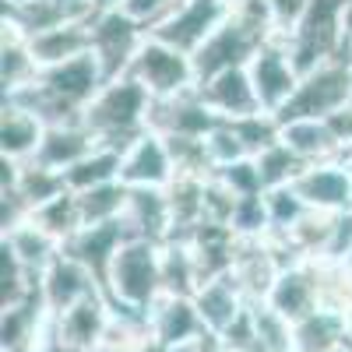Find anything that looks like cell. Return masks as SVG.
<instances>
[{"label": "cell", "mask_w": 352, "mask_h": 352, "mask_svg": "<svg viewBox=\"0 0 352 352\" xmlns=\"http://www.w3.org/2000/svg\"><path fill=\"white\" fill-rule=\"evenodd\" d=\"M292 190L307 201V208L345 212L352 208V162L349 159L314 162L292 180Z\"/></svg>", "instance_id": "10"}, {"label": "cell", "mask_w": 352, "mask_h": 352, "mask_svg": "<svg viewBox=\"0 0 352 352\" xmlns=\"http://www.w3.org/2000/svg\"><path fill=\"white\" fill-rule=\"evenodd\" d=\"M352 99V67L349 56H335V60L317 64L307 71L296 85L292 99L278 113V124L285 120H324L335 109H342Z\"/></svg>", "instance_id": "3"}, {"label": "cell", "mask_w": 352, "mask_h": 352, "mask_svg": "<svg viewBox=\"0 0 352 352\" xmlns=\"http://www.w3.org/2000/svg\"><path fill=\"white\" fill-rule=\"evenodd\" d=\"M127 197H131V187H124L120 180H109V184H99L92 190H81L78 201H81L85 226L120 222L124 219V208H127Z\"/></svg>", "instance_id": "21"}, {"label": "cell", "mask_w": 352, "mask_h": 352, "mask_svg": "<svg viewBox=\"0 0 352 352\" xmlns=\"http://www.w3.org/2000/svg\"><path fill=\"white\" fill-rule=\"evenodd\" d=\"M92 8H96V11H120L124 0H92Z\"/></svg>", "instance_id": "29"}, {"label": "cell", "mask_w": 352, "mask_h": 352, "mask_svg": "<svg viewBox=\"0 0 352 352\" xmlns=\"http://www.w3.org/2000/svg\"><path fill=\"white\" fill-rule=\"evenodd\" d=\"M197 96H201V102L208 106L219 120H226V124L247 120V116L264 113L261 102H257V92H254V81H250V74H247V64H243V67L219 71V74H212L208 81H201V85H197Z\"/></svg>", "instance_id": "11"}, {"label": "cell", "mask_w": 352, "mask_h": 352, "mask_svg": "<svg viewBox=\"0 0 352 352\" xmlns=\"http://www.w3.org/2000/svg\"><path fill=\"white\" fill-rule=\"evenodd\" d=\"M106 282L124 307H131V310L152 307L162 296V247H159V240L127 236L109 261Z\"/></svg>", "instance_id": "2"}, {"label": "cell", "mask_w": 352, "mask_h": 352, "mask_svg": "<svg viewBox=\"0 0 352 352\" xmlns=\"http://www.w3.org/2000/svg\"><path fill=\"white\" fill-rule=\"evenodd\" d=\"M240 296H243V292L236 289V282H232L229 275L204 282V285L194 292V307H197V314H201V320H204V328L215 331V335H226V331L240 320V314H243Z\"/></svg>", "instance_id": "17"}, {"label": "cell", "mask_w": 352, "mask_h": 352, "mask_svg": "<svg viewBox=\"0 0 352 352\" xmlns=\"http://www.w3.org/2000/svg\"><path fill=\"white\" fill-rule=\"evenodd\" d=\"M28 46H32L39 71L67 64L74 56H85V53H92V18H64L60 25L46 28V32L28 36Z\"/></svg>", "instance_id": "13"}, {"label": "cell", "mask_w": 352, "mask_h": 352, "mask_svg": "<svg viewBox=\"0 0 352 352\" xmlns=\"http://www.w3.org/2000/svg\"><path fill=\"white\" fill-rule=\"evenodd\" d=\"M127 74L148 88L152 99H173V96H184V92H194L197 88L194 56L180 53L176 46H169L155 36H144Z\"/></svg>", "instance_id": "4"}, {"label": "cell", "mask_w": 352, "mask_h": 352, "mask_svg": "<svg viewBox=\"0 0 352 352\" xmlns=\"http://www.w3.org/2000/svg\"><path fill=\"white\" fill-rule=\"evenodd\" d=\"M46 120L18 102H4V124H0V144H4V159L11 162H32L43 148L46 138Z\"/></svg>", "instance_id": "15"}, {"label": "cell", "mask_w": 352, "mask_h": 352, "mask_svg": "<svg viewBox=\"0 0 352 352\" xmlns=\"http://www.w3.org/2000/svg\"><path fill=\"white\" fill-rule=\"evenodd\" d=\"M254 335L261 352H300L296 345V320H289L282 310H275L268 300H257L250 307Z\"/></svg>", "instance_id": "19"}, {"label": "cell", "mask_w": 352, "mask_h": 352, "mask_svg": "<svg viewBox=\"0 0 352 352\" xmlns=\"http://www.w3.org/2000/svg\"><path fill=\"white\" fill-rule=\"evenodd\" d=\"M324 120H328L331 134L338 138L342 152H345V155H352V99H349L342 109H335L331 116H324Z\"/></svg>", "instance_id": "26"}, {"label": "cell", "mask_w": 352, "mask_h": 352, "mask_svg": "<svg viewBox=\"0 0 352 352\" xmlns=\"http://www.w3.org/2000/svg\"><path fill=\"white\" fill-rule=\"evenodd\" d=\"M247 74L254 81V92L264 113H272L278 120V113L285 109V102L292 99L300 85V67L289 53V39L285 32H275L268 43H261L254 50V56L247 60Z\"/></svg>", "instance_id": "5"}, {"label": "cell", "mask_w": 352, "mask_h": 352, "mask_svg": "<svg viewBox=\"0 0 352 352\" xmlns=\"http://www.w3.org/2000/svg\"><path fill=\"white\" fill-rule=\"evenodd\" d=\"M278 141L289 152H296L307 166L345 159V152H342L338 138L331 134L328 120H285V124H278Z\"/></svg>", "instance_id": "16"}, {"label": "cell", "mask_w": 352, "mask_h": 352, "mask_svg": "<svg viewBox=\"0 0 352 352\" xmlns=\"http://www.w3.org/2000/svg\"><path fill=\"white\" fill-rule=\"evenodd\" d=\"M204 144H208V155H212V166H215V169L232 166V162H240V159H250L243 138L236 134V127L226 124V120H222L208 138H204Z\"/></svg>", "instance_id": "23"}, {"label": "cell", "mask_w": 352, "mask_h": 352, "mask_svg": "<svg viewBox=\"0 0 352 352\" xmlns=\"http://www.w3.org/2000/svg\"><path fill=\"white\" fill-rule=\"evenodd\" d=\"M261 43H268V39H261L254 32H247L243 25H236L232 18H226L215 32L208 36V43H204L197 53H194V71H197V85L201 81H208L212 74L219 71H229V67H243L254 50Z\"/></svg>", "instance_id": "12"}, {"label": "cell", "mask_w": 352, "mask_h": 352, "mask_svg": "<svg viewBox=\"0 0 352 352\" xmlns=\"http://www.w3.org/2000/svg\"><path fill=\"white\" fill-rule=\"evenodd\" d=\"M25 4H36V0H4V8L14 11V8H25Z\"/></svg>", "instance_id": "30"}, {"label": "cell", "mask_w": 352, "mask_h": 352, "mask_svg": "<svg viewBox=\"0 0 352 352\" xmlns=\"http://www.w3.org/2000/svg\"><path fill=\"white\" fill-rule=\"evenodd\" d=\"M184 0H124V8L134 21H141L144 28H155L159 21H166L176 8H180Z\"/></svg>", "instance_id": "25"}, {"label": "cell", "mask_w": 352, "mask_h": 352, "mask_svg": "<svg viewBox=\"0 0 352 352\" xmlns=\"http://www.w3.org/2000/svg\"><path fill=\"white\" fill-rule=\"evenodd\" d=\"M176 176L173 155H169V144L162 134L155 131H144L141 138H134L127 148H124V162H120V184L138 190H166Z\"/></svg>", "instance_id": "9"}, {"label": "cell", "mask_w": 352, "mask_h": 352, "mask_svg": "<svg viewBox=\"0 0 352 352\" xmlns=\"http://www.w3.org/2000/svg\"><path fill=\"white\" fill-rule=\"evenodd\" d=\"M328 352H352V349H345V345H335V349H328Z\"/></svg>", "instance_id": "31"}, {"label": "cell", "mask_w": 352, "mask_h": 352, "mask_svg": "<svg viewBox=\"0 0 352 352\" xmlns=\"http://www.w3.org/2000/svg\"><path fill=\"white\" fill-rule=\"evenodd\" d=\"M144 36H148V28L134 21L127 11H96L92 14V50L102 60L106 81L127 74Z\"/></svg>", "instance_id": "7"}, {"label": "cell", "mask_w": 352, "mask_h": 352, "mask_svg": "<svg viewBox=\"0 0 352 352\" xmlns=\"http://www.w3.org/2000/svg\"><path fill=\"white\" fill-rule=\"evenodd\" d=\"M39 275H43L39 292H43V310H46V317H60V314H67L71 307H78L81 300L96 296L92 268H88L81 257H74V254H64V250H60Z\"/></svg>", "instance_id": "8"}, {"label": "cell", "mask_w": 352, "mask_h": 352, "mask_svg": "<svg viewBox=\"0 0 352 352\" xmlns=\"http://www.w3.org/2000/svg\"><path fill=\"white\" fill-rule=\"evenodd\" d=\"M120 162H124V152L120 148H106V144H99V148L92 155H85L78 166H71L64 173V180L74 194L81 190H92L99 184H109V180H120Z\"/></svg>", "instance_id": "20"}, {"label": "cell", "mask_w": 352, "mask_h": 352, "mask_svg": "<svg viewBox=\"0 0 352 352\" xmlns=\"http://www.w3.org/2000/svg\"><path fill=\"white\" fill-rule=\"evenodd\" d=\"M349 67H352V53H349Z\"/></svg>", "instance_id": "33"}, {"label": "cell", "mask_w": 352, "mask_h": 352, "mask_svg": "<svg viewBox=\"0 0 352 352\" xmlns=\"http://www.w3.org/2000/svg\"><path fill=\"white\" fill-rule=\"evenodd\" d=\"M152 328L159 335V342L166 345H184L197 335V328L204 324L197 307L190 300H184L180 292H162V296L152 303Z\"/></svg>", "instance_id": "18"}, {"label": "cell", "mask_w": 352, "mask_h": 352, "mask_svg": "<svg viewBox=\"0 0 352 352\" xmlns=\"http://www.w3.org/2000/svg\"><path fill=\"white\" fill-rule=\"evenodd\" d=\"M99 148L96 134L88 131L81 120H67V124H53L46 127V138H43V148L32 162L46 166V169H56V173H67L71 166H78L85 155H92Z\"/></svg>", "instance_id": "14"}, {"label": "cell", "mask_w": 352, "mask_h": 352, "mask_svg": "<svg viewBox=\"0 0 352 352\" xmlns=\"http://www.w3.org/2000/svg\"><path fill=\"white\" fill-rule=\"evenodd\" d=\"M56 4H60V11H64L67 18H92V14H96L92 0H56Z\"/></svg>", "instance_id": "27"}, {"label": "cell", "mask_w": 352, "mask_h": 352, "mask_svg": "<svg viewBox=\"0 0 352 352\" xmlns=\"http://www.w3.org/2000/svg\"><path fill=\"white\" fill-rule=\"evenodd\" d=\"M148 109H152L148 88L131 74H120L109 78L96 92V99L81 109V124L96 134L99 144L124 152L134 138L148 131Z\"/></svg>", "instance_id": "1"}, {"label": "cell", "mask_w": 352, "mask_h": 352, "mask_svg": "<svg viewBox=\"0 0 352 352\" xmlns=\"http://www.w3.org/2000/svg\"><path fill=\"white\" fill-rule=\"evenodd\" d=\"M212 176H219V180L236 194V197H247V194H261L264 190V180H261V169L254 159H240V162H232V166H222L215 169Z\"/></svg>", "instance_id": "24"}, {"label": "cell", "mask_w": 352, "mask_h": 352, "mask_svg": "<svg viewBox=\"0 0 352 352\" xmlns=\"http://www.w3.org/2000/svg\"><path fill=\"white\" fill-rule=\"evenodd\" d=\"M345 264H349V268H352V254H349V261H345Z\"/></svg>", "instance_id": "32"}, {"label": "cell", "mask_w": 352, "mask_h": 352, "mask_svg": "<svg viewBox=\"0 0 352 352\" xmlns=\"http://www.w3.org/2000/svg\"><path fill=\"white\" fill-rule=\"evenodd\" d=\"M226 18H229V0H184L166 21L148 28V36L194 56Z\"/></svg>", "instance_id": "6"}, {"label": "cell", "mask_w": 352, "mask_h": 352, "mask_svg": "<svg viewBox=\"0 0 352 352\" xmlns=\"http://www.w3.org/2000/svg\"><path fill=\"white\" fill-rule=\"evenodd\" d=\"M352 53V0H349V8H345V56Z\"/></svg>", "instance_id": "28"}, {"label": "cell", "mask_w": 352, "mask_h": 352, "mask_svg": "<svg viewBox=\"0 0 352 352\" xmlns=\"http://www.w3.org/2000/svg\"><path fill=\"white\" fill-rule=\"evenodd\" d=\"M257 169H261V180H264V190H272V187H289L296 176L307 169V162L296 155V152H289L282 141L268 144L261 155H254Z\"/></svg>", "instance_id": "22"}]
</instances>
